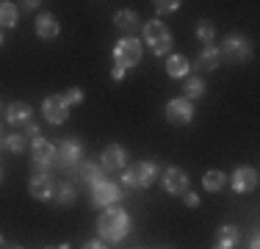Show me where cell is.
<instances>
[{"instance_id":"1","label":"cell","mask_w":260,"mask_h":249,"mask_svg":"<svg viewBox=\"0 0 260 249\" xmlns=\"http://www.w3.org/2000/svg\"><path fill=\"white\" fill-rule=\"evenodd\" d=\"M97 233H100L103 241L116 244V241H122V238L130 233V216H127L122 208H108V210H103L100 222H97Z\"/></svg>"},{"instance_id":"2","label":"cell","mask_w":260,"mask_h":249,"mask_svg":"<svg viewBox=\"0 0 260 249\" xmlns=\"http://www.w3.org/2000/svg\"><path fill=\"white\" fill-rule=\"evenodd\" d=\"M158 177V164H152V161H141V164H136L133 169H125L122 174V183L127 185V189H147V185H152Z\"/></svg>"},{"instance_id":"3","label":"cell","mask_w":260,"mask_h":249,"mask_svg":"<svg viewBox=\"0 0 260 249\" xmlns=\"http://www.w3.org/2000/svg\"><path fill=\"white\" fill-rule=\"evenodd\" d=\"M114 58H116V67H122V70L136 67L141 61V42L133 39V36L119 39V42H116V47H114Z\"/></svg>"},{"instance_id":"4","label":"cell","mask_w":260,"mask_h":249,"mask_svg":"<svg viewBox=\"0 0 260 249\" xmlns=\"http://www.w3.org/2000/svg\"><path fill=\"white\" fill-rule=\"evenodd\" d=\"M144 39H147V45L152 47V53H155V55H164L166 50L172 47V36H169V30H166V25H164V22H158V20L147 22V28H144Z\"/></svg>"},{"instance_id":"5","label":"cell","mask_w":260,"mask_h":249,"mask_svg":"<svg viewBox=\"0 0 260 249\" xmlns=\"http://www.w3.org/2000/svg\"><path fill=\"white\" fill-rule=\"evenodd\" d=\"M219 53L224 55L227 61H235V64H241V61H249L252 50H249V45H246V39H244V36L230 34V36H224V42H221Z\"/></svg>"},{"instance_id":"6","label":"cell","mask_w":260,"mask_h":249,"mask_svg":"<svg viewBox=\"0 0 260 249\" xmlns=\"http://www.w3.org/2000/svg\"><path fill=\"white\" fill-rule=\"evenodd\" d=\"M83 161V147H80L78 139H64L61 147L55 149V164H61L64 169H72Z\"/></svg>"},{"instance_id":"7","label":"cell","mask_w":260,"mask_h":249,"mask_svg":"<svg viewBox=\"0 0 260 249\" xmlns=\"http://www.w3.org/2000/svg\"><path fill=\"white\" fill-rule=\"evenodd\" d=\"M119 197H122L119 185L111 183V180H100L97 185H91V202H94L97 208H108V205H114Z\"/></svg>"},{"instance_id":"8","label":"cell","mask_w":260,"mask_h":249,"mask_svg":"<svg viewBox=\"0 0 260 249\" xmlns=\"http://www.w3.org/2000/svg\"><path fill=\"white\" fill-rule=\"evenodd\" d=\"M191 116H194V108H191L188 100H169L166 103V122L169 124H188Z\"/></svg>"},{"instance_id":"9","label":"cell","mask_w":260,"mask_h":249,"mask_svg":"<svg viewBox=\"0 0 260 249\" xmlns=\"http://www.w3.org/2000/svg\"><path fill=\"white\" fill-rule=\"evenodd\" d=\"M34 164H36V172H47L55 164V147L50 141H45V139L34 141Z\"/></svg>"},{"instance_id":"10","label":"cell","mask_w":260,"mask_h":249,"mask_svg":"<svg viewBox=\"0 0 260 249\" xmlns=\"http://www.w3.org/2000/svg\"><path fill=\"white\" fill-rule=\"evenodd\" d=\"M42 111H45V119L50 122V124H61L70 116V105L61 100V95H55V97H47L45 100V105H42Z\"/></svg>"},{"instance_id":"11","label":"cell","mask_w":260,"mask_h":249,"mask_svg":"<svg viewBox=\"0 0 260 249\" xmlns=\"http://www.w3.org/2000/svg\"><path fill=\"white\" fill-rule=\"evenodd\" d=\"M230 183H233V191H235V194L255 191V189H257V172L252 169V166H241V169H235Z\"/></svg>"},{"instance_id":"12","label":"cell","mask_w":260,"mask_h":249,"mask_svg":"<svg viewBox=\"0 0 260 249\" xmlns=\"http://www.w3.org/2000/svg\"><path fill=\"white\" fill-rule=\"evenodd\" d=\"M164 189L169 191V194H185V191H188V174L183 169H177V166L166 169L164 172Z\"/></svg>"},{"instance_id":"13","label":"cell","mask_w":260,"mask_h":249,"mask_svg":"<svg viewBox=\"0 0 260 249\" xmlns=\"http://www.w3.org/2000/svg\"><path fill=\"white\" fill-rule=\"evenodd\" d=\"M103 169L105 172H119V169H125V161H127V152L122 149L119 144H111V147H105L103 149Z\"/></svg>"},{"instance_id":"14","label":"cell","mask_w":260,"mask_h":249,"mask_svg":"<svg viewBox=\"0 0 260 249\" xmlns=\"http://www.w3.org/2000/svg\"><path fill=\"white\" fill-rule=\"evenodd\" d=\"M53 189H55V180L47 172H36L34 174V180H30V194H34L36 199H50Z\"/></svg>"},{"instance_id":"15","label":"cell","mask_w":260,"mask_h":249,"mask_svg":"<svg viewBox=\"0 0 260 249\" xmlns=\"http://www.w3.org/2000/svg\"><path fill=\"white\" fill-rule=\"evenodd\" d=\"M36 34L42 36V39H55L58 36V20H55L53 14H39L36 17Z\"/></svg>"},{"instance_id":"16","label":"cell","mask_w":260,"mask_h":249,"mask_svg":"<svg viewBox=\"0 0 260 249\" xmlns=\"http://www.w3.org/2000/svg\"><path fill=\"white\" fill-rule=\"evenodd\" d=\"M219 64H221V53H219V47H213V45H208L200 53V58H197V70H202V72L216 70Z\"/></svg>"},{"instance_id":"17","label":"cell","mask_w":260,"mask_h":249,"mask_svg":"<svg viewBox=\"0 0 260 249\" xmlns=\"http://www.w3.org/2000/svg\"><path fill=\"white\" fill-rule=\"evenodd\" d=\"M6 116H9V124H28L30 122V105L28 103H11Z\"/></svg>"},{"instance_id":"18","label":"cell","mask_w":260,"mask_h":249,"mask_svg":"<svg viewBox=\"0 0 260 249\" xmlns=\"http://www.w3.org/2000/svg\"><path fill=\"white\" fill-rule=\"evenodd\" d=\"M114 25L119 30H125V34H130V30L139 28V14H136V11H116Z\"/></svg>"},{"instance_id":"19","label":"cell","mask_w":260,"mask_h":249,"mask_svg":"<svg viewBox=\"0 0 260 249\" xmlns=\"http://www.w3.org/2000/svg\"><path fill=\"white\" fill-rule=\"evenodd\" d=\"M50 199L55 205H70V202H75V189H72L70 183H55Z\"/></svg>"},{"instance_id":"20","label":"cell","mask_w":260,"mask_h":249,"mask_svg":"<svg viewBox=\"0 0 260 249\" xmlns=\"http://www.w3.org/2000/svg\"><path fill=\"white\" fill-rule=\"evenodd\" d=\"M166 72H169V78H185L188 75V61L183 55H169L166 58Z\"/></svg>"},{"instance_id":"21","label":"cell","mask_w":260,"mask_h":249,"mask_svg":"<svg viewBox=\"0 0 260 249\" xmlns=\"http://www.w3.org/2000/svg\"><path fill=\"white\" fill-rule=\"evenodd\" d=\"M241 241V233L238 227H233V224H224V227L219 230V249H233L235 244Z\"/></svg>"},{"instance_id":"22","label":"cell","mask_w":260,"mask_h":249,"mask_svg":"<svg viewBox=\"0 0 260 249\" xmlns=\"http://www.w3.org/2000/svg\"><path fill=\"white\" fill-rule=\"evenodd\" d=\"M202 183H205V189H208V191H221V189H224V183H227V177H224V172L210 169V172H205Z\"/></svg>"},{"instance_id":"23","label":"cell","mask_w":260,"mask_h":249,"mask_svg":"<svg viewBox=\"0 0 260 249\" xmlns=\"http://www.w3.org/2000/svg\"><path fill=\"white\" fill-rule=\"evenodd\" d=\"M17 25V6L0 3V28H14Z\"/></svg>"},{"instance_id":"24","label":"cell","mask_w":260,"mask_h":249,"mask_svg":"<svg viewBox=\"0 0 260 249\" xmlns=\"http://www.w3.org/2000/svg\"><path fill=\"white\" fill-rule=\"evenodd\" d=\"M80 177L86 180V183H91V185H97L100 183V166H94V164H89V161H86V164H80Z\"/></svg>"},{"instance_id":"25","label":"cell","mask_w":260,"mask_h":249,"mask_svg":"<svg viewBox=\"0 0 260 249\" xmlns=\"http://www.w3.org/2000/svg\"><path fill=\"white\" fill-rule=\"evenodd\" d=\"M185 95H188V100H200L202 95H205V83H202L200 78H188L185 80Z\"/></svg>"},{"instance_id":"26","label":"cell","mask_w":260,"mask_h":249,"mask_svg":"<svg viewBox=\"0 0 260 249\" xmlns=\"http://www.w3.org/2000/svg\"><path fill=\"white\" fill-rule=\"evenodd\" d=\"M197 36H200L202 42H213V36H216V28H213V22H208V20L197 22Z\"/></svg>"},{"instance_id":"27","label":"cell","mask_w":260,"mask_h":249,"mask_svg":"<svg viewBox=\"0 0 260 249\" xmlns=\"http://www.w3.org/2000/svg\"><path fill=\"white\" fill-rule=\"evenodd\" d=\"M6 147H9L11 152H22V149H25V136H20V133H11L9 139H6Z\"/></svg>"},{"instance_id":"28","label":"cell","mask_w":260,"mask_h":249,"mask_svg":"<svg viewBox=\"0 0 260 249\" xmlns=\"http://www.w3.org/2000/svg\"><path fill=\"white\" fill-rule=\"evenodd\" d=\"M61 100H64L67 105H78V103H83V91H80V89H70L67 95H61Z\"/></svg>"},{"instance_id":"29","label":"cell","mask_w":260,"mask_h":249,"mask_svg":"<svg viewBox=\"0 0 260 249\" xmlns=\"http://www.w3.org/2000/svg\"><path fill=\"white\" fill-rule=\"evenodd\" d=\"M155 9H158V14H172V11L180 9V3H175V0H164V3H158Z\"/></svg>"},{"instance_id":"30","label":"cell","mask_w":260,"mask_h":249,"mask_svg":"<svg viewBox=\"0 0 260 249\" xmlns=\"http://www.w3.org/2000/svg\"><path fill=\"white\" fill-rule=\"evenodd\" d=\"M185 205H188V208H197V205H200V197L191 194V191H185Z\"/></svg>"},{"instance_id":"31","label":"cell","mask_w":260,"mask_h":249,"mask_svg":"<svg viewBox=\"0 0 260 249\" xmlns=\"http://www.w3.org/2000/svg\"><path fill=\"white\" fill-rule=\"evenodd\" d=\"M25 133H28V139H39V128H36V124H28V130H25Z\"/></svg>"},{"instance_id":"32","label":"cell","mask_w":260,"mask_h":249,"mask_svg":"<svg viewBox=\"0 0 260 249\" xmlns=\"http://www.w3.org/2000/svg\"><path fill=\"white\" fill-rule=\"evenodd\" d=\"M111 78H114V80H122V78H125V70H122V67H114V70H111Z\"/></svg>"},{"instance_id":"33","label":"cell","mask_w":260,"mask_h":249,"mask_svg":"<svg viewBox=\"0 0 260 249\" xmlns=\"http://www.w3.org/2000/svg\"><path fill=\"white\" fill-rule=\"evenodd\" d=\"M83 249H105V246L100 244V241H89V244H86Z\"/></svg>"},{"instance_id":"34","label":"cell","mask_w":260,"mask_h":249,"mask_svg":"<svg viewBox=\"0 0 260 249\" xmlns=\"http://www.w3.org/2000/svg\"><path fill=\"white\" fill-rule=\"evenodd\" d=\"M260 244H257V233L255 235H252V238H249V249H257Z\"/></svg>"},{"instance_id":"35","label":"cell","mask_w":260,"mask_h":249,"mask_svg":"<svg viewBox=\"0 0 260 249\" xmlns=\"http://www.w3.org/2000/svg\"><path fill=\"white\" fill-rule=\"evenodd\" d=\"M55 249H70V246H67V244H64V246H55Z\"/></svg>"},{"instance_id":"36","label":"cell","mask_w":260,"mask_h":249,"mask_svg":"<svg viewBox=\"0 0 260 249\" xmlns=\"http://www.w3.org/2000/svg\"><path fill=\"white\" fill-rule=\"evenodd\" d=\"M0 246H3V235H0Z\"/></svg>"},{"instance_id":"37","label":"cell","mask_w":260,"mask_h":249,"mask_svg":"<svg viewBox=\"0 0 260 249\" xmlns=\"http://www.w3.org/2000/svg\"><path fill=\"white\" fill-rule=\"evenodd\" d=\"M0 45H3V34H0Z\"/></svg>"},{"instance_id":"38","label":"cell","mask_w":260,"mask_h":249,"mask_svg":"<svg viewBox=\"0 0 260 249\" xmlns=\"http://www.w3.org/2000/svg\"><path fill=\"white\" fill-rule=\"evenodd\" d=\"M11 249H22V246H11Z\"/></svg>"}]
</instances>
